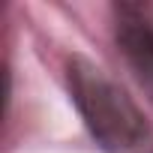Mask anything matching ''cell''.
<instances>
[{
    "label": "cell",
    "mask_w": 153,
    "mask_h": 153,
    "mask_svg": "<svg viewBox=\"0 0 153 153\" xmlns=\"http://www.w3.org/2000/svg\"><path fill=\"white\" fill-rule=\"evenodd\" d=\"M66 84L78 114L105 153H153L150 123L144 120L135 99L102 66L81 54L69 57Z\"/></svg>",
    "instance_id": "6da1fadb"
},
{
    "label": "cell",
    "mask_w": 153,
    "mask_h": 153,
    "mask_svg": "<svg viewBox=\"0 0 153 153\" xmlns=\"http://www.w3.org/2000/svg\"><path fill=\"white\" fill-rule=\"evenodd\" d=\"M117 45H120L126 63L132 66L135 78L153 96V27L144 18L123 12L117 21Z\"/></svg>",
    "instance_id": "7a4b0ae2"
}]
</instances>
